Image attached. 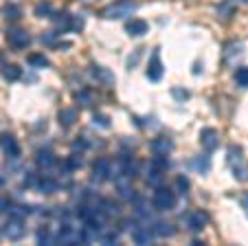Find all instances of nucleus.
<instances>
[{"label":"nucleus","instance_id":"nucleus-1","mask_svg":"<svg viewBox=\"0 0 248 246\" xmlns=\"http://www.w3.org/2000/svg\"><path fill=\"white\" fill-rule=\"evenodd\" d=\"M226 163H229V167H231V174H233L239 182H248V161L239 145H233V148L229 149Z\"/></svg>","mask_w":248,"mask_h":246},{"label":"nucleus","instance_id":"nucleus-2","mask_svg":"<svg viewBox=\"0 0 248 246\" xmlns=\"http://www.w3.org/2000/svg\"><path fill=\"white\" fill-rule=\"evenodd\" d=\"M136 9H139V5H136L134 0H117V2H112V5H108L106 9H103V18L123 20V18H127V16L134 14Z\"/></svg>","mask_w":248,"mask_h":246},{"label":"nucleus","instance_id":"nucleus-3","mask_svg":"<svg viewBox=\"0 0 248 246\" xmlns=\"http://www.w3.org/2000/svg\"><path fill=\"white\" fill-rule=\"evenodd\" d=\"M55 242L57 244H81V229L64 222L55 233Z\"/></svg>","mask_w":248,"mask_h":246},{"label":"nucleus","instance_id":"nucleus-4","mask_svg":"<svg viewBox=\"0 0 248 246\" xmlns=\"http://www.w3.org/2000/svg\"><path fill=\"white\" fill-rule=\"evenodd\" d=\"M2 233H5V237H7V240H11V242L22 240V237L27 235V224H24V218L14 215V218H11L9 222L2 227Z\"/></svg>","mask_w":248,"mask_h":246},{"label":"nucleus","instance_id":"nucleus-5","mask_svg":"<svg viewBox=\"0 0 248 246\" xmlns=\"http://www.w3.org/2000/svg\"><path fill=\"white\" fill-rule=\"evenodd\" d=\"M112 176H114L112 161H108V158H97V161H94V167H93V178L94 180L106 182V180H110Z\"/></svg>","mask_w":248,"mask_h":246},{"label":"nucleus","instance_id":"nucleus-6","mask_svg":"<svg viewBox=\"0 0 248 246\" xmlns=\"http://www.w3.org/2000/svg\"><path fill=\"white\" fill-rule=\"evenodd\" d=\"M173 204H176V196H173V191L160 187V189L154 194V209L169 211V209H173Z\"/></svg>","mask_w":248,"mask_h":246},{"label":"nucleus","instance_id":"nucleus-7","mask_svg":"<svg viewBox=\"0 0 248 246\" xmlns=\"http://www.w3.org/2000/svg\"><path fill=\"white\" fill-rule=\"evenodd\" d=\"M7 42L20 51V49H27L31 44V35L27 31H22V29H9L7 31Z\"/></svg>","mask_w":248,"mask_h":246},{"label":"nucleus","instance_id":"nucleus-8","mask_svg":"<svg viewBox=\"0 0 248 246\" xmlns=\"http://www.w3.org/2000/svg\"><path fill=\"white\" fill-rule=\"evenodd\" d=\"M163 75H165L163 62H160V53H158V49H156V51L152 53V57H150V64H147V77H150L152 82H160Z\"/></svg>","mask_w":248,"mask_h":246},{"label":"nucleus","instance_id":"nucleus-9","mask_svg":"<svg viewBox=\"0 0 248 246\" xmlns=\"http://www.w3.org/2000/svg\"><path fill=\"white\" fill-rule=\"evenodd\" d=\"M200 143H202V148H204L206 152H216L217 145H220L217 130H213V128H204V130L200 132Z\"/></svg>","mask_w":248,"mask_h":246},{"label":"nucleus","instance_id":"nucleus-10","mask_svg":"<svg viewBox=\"0 0 248 246\" xmlns=\"http://www.w3.org/2000/svg\"><path fill=\"white\" fill-rule=\"evenodd\" d=\"M150 31V24L145 20H127L125 22V33L130 37H140Z\"/></svg>","mask_w":248,"mask_h":246},{"label":"nucleus","instance_id":"nucleus-11","mask_svg":"<svg viewBox=\"0 0 248 246\" xmlns=\"http://www.w3.org/2000/svg\"><path fill=\"white\" fill-rule=\"evenodd\" d=\"M0 145H2V152L7 154V158H11V161H14V158H20V143L11 134L2 136Z\"/></svg>","mask_w":248,"mask_h":246},{"label":"nucleus","instance_id":"nucleus-12","mask_svg":"<svg viewBox=\"0 0 248 246\" xmlns=\"http://www.w3.org/2000/svg\"><path fill=\"white\" fill-rule=\"evenodd\" d=\"M206 222H209V215H206L204 211H193V213L187 218L189 231H202V229L206 227Z\"/></svg>","mask_w":248,"mask_h":246},{"label":"nucleus","instance_id":"nucleus-13","mask_svg":"<svg viewBox=\"0 0 248 246\" xmlns=\"http://www.w3.org/2000/svg\"><path fill=\"white\" fill-rule=\"evenodd\" d=\"M132 240H134L136 244H152L154 231H152V227H139L132 231Z\"/></svg>","mask_w":248,"mask_h":246},{"label":"nucleus","instance_id":"nucleus-14","mask_svg":"<svg viewBox=\"0 0 248 246\" xmlns=\"http://www.w3.org/2000/svg\"><path fill=\"white\" fill-rule=\"evenodd\" d=\"M171 149H173V143H171V139H167V136H158V139L152 141V152L154 154H163V156H167Z\"/></svg>","mask_w":248,"mask_h":246},{"label":"nucleus","instance_id":"nucleus-15","mask_svg":"<svg viewBox=\"0 0 248 246\" xmlns=\"http://www.w3.org/2000/svg\"><path fill=\"white\" fill-rule=\"evenodd\" d=\"M90 73L94 75V77L101 82V84H106V86H112L114 84V75H112V70H108V68H103V66H90Z\"/></svg>","mask_w":248,"mask_h":246},{"label":"nucleus","instance_id":"nucleus-16","mask_svg":"<svg viewBox=\"0 0 248 246\" xmlns=\"http://www.w3.org/2000/svg\"><path fill=\"white\" fill-rule=\"evenodd\" d=\"M77 119H79V112L75 110V108H64V110L60 112V123L62 128H73L77 123Z\"/></svg>","mask_w":248,"mask_h":246},{"label":"nucleus","instance_id":"nucleus-17","mask_svg":"<svg viewBox=\"0 0 248 246\" xmlns=\"http://www.w3.org/2000/svg\"><path fill=\"white\" fill-rule=\"evenodd\" d=\"M35 163H38V167H42V169H48L55 163V154L51 152V149H38V154H35Z\"/></svg>","mask_w":248,"mask_h":246},{"label":"nucleus","instance_id":"nucleus-18","mask_svg":"<svg viewBox=\"0 0 248 246\" xmlns=\"http://www.w3.org/2000/svg\"><path fill=\"white\" fill-rule=\"evenodd\" d=\"M191 169H196L198 174H206L209 172V167H211V158L206 156V154H198L196 158H191Z\"/></svg>","mask_w":248,"mask_h":246},{"label":"nucleus","instance_id":"nucleus-19","mask_svg":"<svg viewBox=\"0 0 248 246\" xmlns=\"http://www.w3.org/2000/svg\"><path fill=\"white\" fill-rule=\"evenodd\" d=\"M244 55V42L235 40V42L226 44V62H235L237 57Z\"/></svg>","mask_w":248,"mask_h":246},{"label":"nucleus","instance_id":"nucleus-20","mask_svg":"<svg viewBox=\"0 0 248 246\" xmlns=\"http://www.w3.org/2000/svg\"><path fill=\"white\" fill-rule=\"evenodd\" d=\"M0 73H2V77H5L7 82H16V79L22 77V68H20V66H16V64L2 66V68H0Z\"/></svg>","mask_w":248,"mask_h":246},{"label":"nucleus","instance_id":"nucleus-21","mask_svg":"<svg viewBox=\"0 0 248 246\" xmlns=\"http://www.w3.org/2000/svg\"><path fill=\"white\" fill-rule=\"evenodd\" d=\"M53 24H55L57 31H68L70 27V14H66V11H62V14H53Z\"/></svg>","mask_w":248,"mask_h":246},{"label":"nucleus","instance_id":"nucleus-22","mask_svg":"<svg viewBox=\"0 0 248 246\" xmlns=\"http://www.w3.org/2000/svg\"><path fill=\"white\" fill-rule=\"evenodd\" d=\"M38 244H42V246H51V244H55V233L51 231L48 227H42V229H38Z\"/></svg>","mask_w":248,"mask_h":246},{"label":"nucleus","instance_id":"nucleus-23","mask_svg":"<svg viewBox=\"0 0 248 246\" xmlns=\"http://www.w3.org/2000/svg\"><path fill=\"white\" fill-rule=\"evenodd\" d=\"M35 187H38L42 194H55V191L60 189V185H57L53 178H40V180H35Z\"/></svg>","mask_w":248,"mask_h":246},{"label":"nucleus","instance_id":"nucleus-24","mask_svg":"<svg viewBox=\"0 0 248 246\" xmlns=\"http://www.w3.org/2000/svg\"><path fill=\"white\" fill-rule=\"evenodd\" d=\"M33 14L38 16V18H51V16L55 14V9H53L51 2H46V0H44V2H38V5L33 7Z\"/></svg>","mask_w":248,"mask_h":246},{"label":"nucleus","instance_id":"nucleus-25","mask_svg":"<svg viewBox=\"0 0 248 246\" xmlns=\"http://www.w3.org/2000/svg\"><path fill=\"white\" fill-rule=\"evenodd\" d=\"M233 11H235V0H224V2L217 5V16L222 20H229L233 16Z\"/></svg>","mask_w":248,"mask_h":246},{"label":"nucleus","instance_id":"nucleus-26","mask_svg":"<svg viewBox=\"0 0 248 246\" xmlns=\"http://www.w3.org/2000/svg\"><path fill=\"white\" fill-rule=\"evenodd\" d=\"M2 18L20 20V18H22V9H20L18 5H5V7H2Z\"/></svg>","mask_w":248,"mask_h":246},{"label":"nucleus","instance_id":"nucleus-27","mask_svg":"<svg viewBox=\"0 0 248 246\" xmlns=\"http://www.w3.org/2000/svg\"><path fill=\"white\" fill-rule=\"evenodd\" d=\"M79 167H81V156L79 154H73V156H68L64 163V174L75 172V169H79Z\"/></svg>","mask_w":248,"mask_h":246},{"label":"nucleus","instance_id":"nucleus-28","mask_svg":"<svg viewBox=\"0 0 248 246\" xmlns=\"http://www.w3.org/2000/svg\"><path fill=\"white\" fill-rule=\"evenodd\" d=\"M29 64H31L33 68H46L48 57L42 55V53H35V55H29Z\"/></svg>","mask_w":248,"mask_h":246},{"label":"nucleus","instance_id":"nucleus-29","mask_svg":"<svg viewBox=\"0 0 248 246\" xmlns=\"http://www.w3.org/2000/svg\"><path fill=\"white\" fill-rule=\"evenodd\" d=\"M117 189H119V196H121V198H125V200H134V198H136L134 189H132L127 182L119 180V182H117Z\"/></svg>","mask_w":248,"mask_h":246},{"label":"nucleus","instance_id":"nucleus-30","mask_svg":"<svg viewBox=\"0 0 248 246\" xmlns=\"http://www.w3.org/2000/svg\"><path fill=\"white\" fill-rule=\"evenodd\" d=\"M94 101V95L90 93V90H81V93H77V103H79L81 108H90Z\"/></svg>","mask_w":248,"mask_h":246},{"label":"nucleus","instance_id":"nucleus-31","mask_svg":"<svg viewBox=\"0 0 248 246\" xmlns=\"http://www.w3.org/2000/svg\"><path fill=\"white\" fill-rule=\"evenodd\" d=\"M235 82H237V86H242V88H248V68L246 66L235 70Z\"/></svg>","mask_w":248,"mask_h":246},{"label":"nucleus","instance_id":"nucleus-32","mask_svg":"<svg viewBox=\"0 0 248 246\" xmlns=\"http://www.w3.org/2000/svg\"><path fill=\"white\" fill-rule=\"evenodd\" d=\"M154 227H156V229H152V231H154V235H160V237H169V235H171V233H173V229L169 227L167 222H156Z\"/></svg>","mask_w":248,"mask_h":246},{"label":"nucleus","instance_id":"nucleus-33","mask_svg":"<svg viewBox=\"0 0 248 246\" xmlns=\"http://www.w3.org/2000/svg\"><path fill=\"white\" fill-rule=\"evenodd\" d=\"M81 29H84V20H81V16H70L68 31H81Z\"/></svg>","mask_w":248,"mask_h":246},{"label":"nucleus","instance_id":"nucleus-34","mask_svg":"<svg viewBox=\"0 0 248 246\" xmlns=\"http://www.w3.org/2000/svg\"><path fill=\"white\" fill-rule=\"evenodd\" d=\"M176 187H178V191L185 196L189 191V180L185 176H178V180H176Z\"/></svg>","mask_w":248,"mask_h":246},{"label":"nucleus","instance_id":"nucleus-35","mask_svg":"<svg viewBox=\"0 0 248 246\" xmlns=\"http://www.w3.org/2000/svg\"><path fill=\"white\" fill-rule=\"evenodd\" d=\"M94 123H97L99 128H110V119L103 115H94Z\"/></svg>","mask_w":248,"mask_h":246},{"label":"nucleus","instance_id":"nucleus-36","mask_svg":"<svg viewBox=\"0 0 248 246\" xmlns=\"http://www.w3.org/2000/svg\"><path fill=\"white\" fill-rule=\"evenodd\" d=\"M9 209H11V207H9V200H7V198H0V215L7 213Z\"/></svg>","mask_w":248,"mask_h":246},{"label":"nucleus","instance_id":"nucleus-37","mask_svg":"<svg viewBox=\"0 0 248 246\" xmlns=\"http://www.w3.org/2000/svg\"><path fill=\"white\" fill-rule=\"evenodd\" d=\"M171 95H173L176 99H187V97H189V93H185V90H178V88H173Z\"/></svg>","mask_w":248,"mask_h":246},{"label":"nucleus","instance_id":"nucleus-38","mask_svg":"<svg viewBox=\"0 0 248 246\" xmlns=\"http://www.w3.org/2000/svg\"><path fill=\"white\" fill-rule=\"evenodd\" d=\"M242 209H244V213L248 215V194L242 196Z\"/></svg>","mask_w":248,"mask_h":246},{"label":"nucleus","instance_id":"nucleus-39","mask_svg":"<svg viewBox=\"0 0 248 246\" xmlns=\"http://www.w3.org/2000/svg\"><path fill=\"white\" fill-rule=\"evenodd\" d=\"M0 60H2V53H0Z\"/></svg>","mask_w":248,"mask_h":246}]
</instances>
